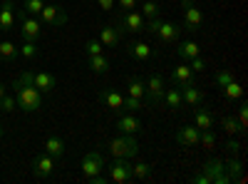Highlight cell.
Masks as SVG:
<instances>
[{"mask_svg":"<svg viewBox=\"0 0 248 184\" xmlns=\"http://www.w3.org/2000/svg\"><path fill=\"white\" fill-rule=\"evenodd\" d=\"M15 100H17V107L23 112H37L40 107H43V95H40V90L35 87L32 83V72L25 70L23 75H20L15 83Z\"/></svg>","mask_w":248,"mask_h":184,"instance_id":"obj_1","label":"cell"},{"mask_svg":"<svg viewBox=\"0 0 248 184\" xmlns=\"http://www.w3.org/2000/svg\"><path fill=\"white\" fill-rule=\"evenodd\" d=\"M109 152L112 157H122V159H134L139 154V142L134 139V134H122L114 137L109 142Z\"/></svg>","mask_w":248,"mask_h":184,"instance_id":"obj_2","label":"cell"},{"mask_svg":"<svg viewBox=\"0 0 248 184\" xmlns=\"http://www.w3.org/2000/svg\"><path fill=\"white\" fill-rule=\"evenodd\" d=\"M181 10H184V25L181 30H186L189 35H196L203 25V13L199 10V5L194 0H181Z\"/></svg>","mask_w":248,"mask_h":184,"instance_id":"obj_3","label":"cell"},{"mask_svg":"<svg viewBox=\"0 0 248 184\" xmlns=\"http://www.w3.org/2000/svg\"><path fill=\"white\" fill-rule=\"evenodd\" d=\"M15 17L20 20V35H23V40H35V43H37V37L43 35V25H40V20L28 15L23 8L15 10Z\"/></svg>","mask_w":248,"mask_h":184,"instance_id":"obj_4","label":"cell"},{"mask_svg":"<svg viewBox=\"0 0 248 184\" xmlns=\"http://www.w3.org/2000/svg\"><path fill=\"white\" fill-rule=\"evenodd\" d=\"M107 169V177L109 182H117V184H129L132 182V159H122V157H114V162Z\"/></svg>","mask_w":248,"mask_h":184,"instance_id":"obj_5","label":"cell"},{"mask_svg":"<svg viewBox=\"0 0 248 184\" xmlns=\"http://www.w3.org/2000/svg\"><path fill=\"white\" fill-rule=\"evenodd\" d=\"M144 23L147 20L141 17V13L139 10H127V13H122L119 15V20H117V30L124 35V33H144Z\"/></svg>","mask_w":248,"mask_h":184,"instance_id":"obj_6","label":"cell"},{"mask_svg":"<svg viewBox=\"0 0 248 184\" xmlns=\"http://www.w3.org/2000/svg\"><path fill=\"white\" fill-rule=\"evenodd\" d=\"M164 77L161 75H156V72H152L149 75V80L144 83V97H147V105L149 107H156L159 102H161V97H164Z\"/></svg>","mask_w":248,"mask_h":184,"instance_id":"obj_7","label":"cell"},{"mask_svg":"<svg viewBox=\"0 0 248 184\" xmlns=\"http://www.w3.org/2000/svg\"><path fill=\"white\" fill-rule=\"evenodd\" d=\"M40 20L50 28H62L67 23V13H65V8H60L55 3H45V8L40 10Z\"/></svg>","mask_w":248,"mask_h":184,"instance_id":"obj_8","label":"cell"},{"mask_svg":"<svg viewBox=\"0 0 248 184\" xmlns=\"http://www.w3.org/2000/svg\"><path fill=\"white\" fill-rule=\"evenodd\" d=\"M105 167H107V162H105V157H102V152H97V150H92V152H87L85 157H82V174H85V179L105 172Z\"/></svg>","mask_w":248,"mask_h":184,"instance_id":"obj_9","label":"cell"},{"mask_svg":"<svg viewBox=\"0 0 248 184\" xmlns=\"http://www.w3.org/2000/svg\"><path fill=\"white\" fill-rule=\"evenodd\" d=\"M52 172H55V157H50L47 152H45V154H37L35 162H32V174H35V179H47Z\"/></svg>","mask_w":248,"mask_h":184,"instance_id":"obj_10","label":"cell"},{"mask_svg":"<svg viewBox=\"0 0 248 184\" xmlns=\"http://www.w3.org/2000/svg\"><path fill=\"white\" fill-rule=\"evenodd\" d=\"M203 177L209 179V184H229L231 179L223 174V165L218 159L214 162H206V167H203Z\"/></svg>","mask_w":248,"mask_h":184,"instance_id":"obj_11","label":"cell"},{"mask_svg":"<svg viewBox=\"0 0 248 184\" xmlns=\"http://www.w3.org/2000/svg\"><path fill=\"white\" fill-rule=\"evenodd\" d=\"M15 28V3L13 0H3L0 3V30L10 33Z\"/></svg>","mask_w":248,"mask_h":184,"instance_id":"obj_12","label":"cell"},{"mask_svg":"<svg viewBox=\"0 0 248 184\" xmlns=\"http://www.w3.org/2000/svg\"><path fill=\"white\" fill-rule=\"evenodd\" d=\"M117 130L122 134H137V132H141V122L132 112H122L119 119H117Z\"/></svg>","mask_w":248,"mask_h":184,"instance_id":"obj_13","label":"cell"},{"mask_svg":"<svg viewBox=\"0 0 248 184\" xmlns=\"http://www.w3.org/2000/svg\"><path fill=\"white\" fill-rule=\"evenodd\" d=\"M156 35H159L161 43L174 45V43H179V37H181V28H179V25H174V23H164V20H161Z\"/></svg>","mask_w":248,"mask_h":184,"instance_id":"obj_14","label":"cell"},{"mask_svg":"<svg viewBox=\"0 0 248 184\" xmlns=\"http://www.w3.org/2000/svg\"><path fill=\"white\" fill-rule=\"evenodd\" d=\"M199 127L194 125V127H179L176 132H174V139L179 142L181 147H194V145H199Z\"/></svg>","mask_w":248,"mask_h":184,"instance_id":"obj_15","label":"cell"},{"mask_svg":"<svg viewBox=\"0 0 248 184\" xmlns=\"http://www.w3.org/2000/svg\"><path fill=\"white\" fill-rule=\"evenodd\" d=\"M32 83H35V87L40 90V95H50V92H55V87H57V80H55V75H50V72H32Z\"/></svg>","mask_w":248,"mask_h":184,"instance_id":"obj_16","label":"cell"},{"mask_svg":"<svg viewBox=\"0 0 248 184\" xmlns=\"http://www.w3.org/2000/svg\"><path fill=\"white\" fill-rule=\"evenodd\" d=\"M179 90H181V100H184L186 107H196V105H201V102H203V92L196 85H191V83L179 87Z\"/></svg>","mask_w":248,"mask_h":184,"instance_id":"obj_17","label":"cell"},{"mask_svg":"<svg viewBox=\"0 0 248 184\" xmlns=\"http://www.w3.org/2000/svg\"><path fill=\"white\" fill-rule=\"evenodd\" d=\"M99 100L105 102V105H107L109 110H114L117 115H122V112H124V110H122V107H124V97H122L117 90H102V92H99Z\"/></svg>","mask_w":248,"mask_h":184,"instance_id":"obj_18","label":"cell"},{"mask_svg":"<svg viewBox=\"0 0 248 184\" xmlns=\"http://www.w3.org/2000/svg\"><path fill=\"white\" fill-rule=\"evenodd\" d=\"M191 77H194L191 67L184 65V63H179V65L171 70V85H174V87H184V85L191 83Z\"/></svg>","mask_w":248,"mask_h":184,"instance_id":"obj_19","label":"cell"},{"mask_svg":"<svg viewBox=\"0 0 248 184\" xmlns=\"http://www.w3.org/2000/svg\"><path fill=\"white\" fill-rule=\"evenodd\" d=\"M119 40H122V33L117 30V25H105V28H99V43L105 45V48H117Z\"/></svg>","mask_w":248,"mask_h":184,"instance_id":"obj_20","label":"cell"},{"mask_svg":"<svg viewBox=\"0 0 248 184\" xmlns=\"http://www.w3.org/2000/svg\"><path fill=\"white\" fill-rule=\"evenodd\" d=\"M87 65H90V70H92V72H97V75H105V72H109V67H112L109 57H107L105 52H99V55H90V57H87Z\"/></svg>","mask_w":248,"mask_h":184,"instance_id":"obj_21","label":"cell"},{"mask_svg":"<svg viewBox=\"0 0 248 184\" xmlns=\"http://www.w3.org/2000/svg\"><path fill=\"white\" fill-rule=\"evenodd\" d=\"M194 125H196L199 130H211V127H214V115L206 110V107L196 105V110H194Z\"/></svg>","mask_w":248,"mask_h":184,"instance_id":"obj_22","label":"cell"},{"mask_svg":"<svg viewBox=\"0 0 248 184\" xmlns=\"http://www.w3.org/2000/svg\"><path fill=\"white\" fill-rule=\"evenodd\" d=\"M45 152L50 154V157H55V159H60L62 154L67 152V147H65V139H60V137H55V134H50L47 139H45Z\"/></svg>","mask_w":248,"mask_h":184,"instance_id":"obj_23","label":"cell"},{"mask_svg":"<svg viewBox=\"0 0 248 184\" xmlns=\"http://www.w3.org/2000/svg\"><path fill=\"white\" fill-rule=\"evenodd\" d=\"M176 55L181 60H191V57H199L201 55V48L194 43V40H186V43H179L176 45Z\"/></svg>","mask_w":248,"mask_h":184,"instance_id":"obj_24","label":"cell"},{"mask_svg":"<svg viewBox=\"0 0 248 184\" xmlns=\"http://www.w3.org/2000/svg\"><path fill=\"white\" fill-rule=\"evenodd\" d=\"M221 127H223V132L229 134V137H236V134H246V130L238 125V119L233 117V115H226V117H221Z\"/></svg>","mask_w":248,"mask_h":184,"instance_id":"obj_25","label":"cell"},{"mask_svg":"<svg viewBox=\"0 0 248 184\" xmlns=\"http://www.w3.org/2000/svg\"><path fill=\"white\" fill-rule=\"evenodd\" d=\"M127 55L134 57V60H141V63H147V60L152 57V48L147 43H134V45L127 48Z\"/></svg>","mask_w":248,"mask_h":184,"instance_id":"obj_26","label":"cell"},{"mask_svg":"<svg viewBox=\"0 0 248 184\" xmlns=\"http://www.w3.org/2000/svg\"><path fill=\"white\" fill-rule=\"evenodd\" d=\"M161 102L167 107H171V110H179V107H184V100H181V90L179 87H171V90H164V97H161Z\"/></svg>","mask_w":248,"mask_h":184,"instance_id":"obj_27","label":"cell"},{"mask_svg":"<svg viewBox=\"0 0 248 184\" xmlns=\"http://www.w3.org/2000/svg\"><path fill=\"white\" fill-rule=\"evenodd\" d=\"M17 55H20V50L10 43V40H3V43H0V60H3V63H15Z\"/></svg>","mask_w":248,"mask_h":184,"instance_id":"obj_28","label":"cell"},{"mask_svg":"<svg viewBox=\"0 0 248 184\" xmlns=\"http://www.w3.org/2000/svg\"><path fill=\"white\" fill-rule=\"evenodd\" d=\"M139 13H141L144 20H154V17H159L161 8H159L156 0H147V3H141V5H139Z\"/></svg>","mask_w":248,"mask_h":184,"instance_id":"obj_29","label":"cell"},{"mask_svg":"<svg viewBox=\"0 0 248 184\" xmlns=\"http://www.w3.org/2000/svg\"><path fill=\"white\" fill-rule=\"evenodd\" d=\"M243 165H241V162L236 159V157H231V162H229V174H226V177H229L231 182H246V177H243V169H241Z\"/></svg>","mask_w":248,"mask_h":184,"instance_id":"obj_30","label":"cell"},{"mask_svg":"<svg viewBox=\"0 0 248 184\" xmlns=\"http://www.w3.org/2000/svg\"><path fill=\"white\" fill-rule=\"evenodd\" d=\"M127 90H129V97L141 100V97H144V80H141V77H129Z\"/></svg>","mask_w":248,"mask_h":184,"instance_id":"obj_31","label":"cell"},{"mask_svg":"<svg viewBox=\"0 0 248 184\" xmlns=\"http://www.w3.org/2000/svg\"><path fill=\"white\" fill-rule=\"evenodd\" d=\"M152 174V167L147 165V162H132V179H149Z\"/></svg>","mask_w":248,"mask_h":184,"instance_id":"obj_32","label":"cell"},{"mask_svg":"<svg viewBox=\"0 0 248 184\" xmlns=\"http://www.w3.org/2000/svg\"><path fill=\"white\" fill-rule=\"evenodd\" d=\"M17 50H20V55H23L25 60H35V57H37V52H40V50H37V43H35V40H25V43L20 45Z\"/></svg>","mask_w":248,"mask_h":184,"instance_id":"obj_33","label":"cell"},{"mask_svg":"<svg viewBox=\"0 0 248 184\" xmlns=\"http://www.w3.org/2000/svg\"><path fill=\"white\" fill-rule=\"evenodd\" d=\"M221 90H223V95L229 97V100H241V97H243V87L236 83V80H231V83H229V85H223Z\"/></svg>","mask_w":248,"mask_h":184,"instance_id":"obj_34","label":"cell"},{"mask_svg":"<svg viewBox=\"0 0 248 184\" xmlns=\"http://www.w3.org/2000/svg\"><path fill=\"white\" fill-rule=\"evenodd\" d=\"M199 145H203V150H214V147H216V134H214V130H201V132H199Z\"/></svg>","mask_w":248,"mask_h":184,"instance_id":"obj_35","label":"cell"},{"mask_svg":"<svg viewBox=\"0 0 248 184\" xmlns=\"http://www.w3.org/2000/svg\"><path fill=\"white\" fill-rule=\"evenodd\" d=\"M43 8H45V0H23V10L28 15H40Z\"/></svg>","mask_w":248,"mask_h":184,"instance_id":"obj_36","label":"cell"},{"mask_svg":"<svg viewBox=\"0 0 248 184\" xmlns=\"http://www.w3.org/2000/svg\"><path fill=\"white\" fill-rule=\"evenodd\" d=\"M124 112H139V110H144V105H141V100H137V97H124V107H122Z\"/></svg>","mask_w":248,"mask_h":184,"instance_id":"obj_37","label":"cell"},{"mask_svg":"<svg viewBox=\"0 0 248 184\" xmlns=\"http://www.w3.org/2000/svg\"><path fill=\"white\" fill-rule=\"evenodd\" d=\"M236 119H238V125H241L243 130L248 127V105H246V100H243V97H241V105H238V117H236Z\"/></svg>","mask_w":248,"mask_h":184,"instance_id":"obj_38","label":"cell"},{"mask_svg":"<svg viewBox=\"0 0 248 184\" xmlns=\"http://www.w3.org/2000/svg\"><path fill=\"white\" fill-rule=\"evenodd\" d=\"M15 105H17V100L13 95H3V97H0V110H3V112H13Z\"/></svg>","mask_w":248,"mask_h":184,"instance_id":"obj_39","label":"cell"},{"mask_svg":"<svg viewBox=\"0 0 248 184\" xmlns=\"http://www.w3.org/2000/svg\"><path fill=\"white\" fill-rule=\"evenodd\" d=\"M102 50H105V45H102L99 40H90V43L85 45V52H87V57H90V55H99Z\"/></svg>","mask_w":248,"mask_h":184,"instance_id":"obj_40","label":"cell"},{"mask_svg":"<svg viewBox=\"0 0 248 184\" xmlns=\"http://www.w3.org/2000/svg\"><path fill=\"white\" fill-rule=\"evenodd\" d=\"M231 80H233V75H231L229 70H218V72H216V85H218V87H223V85H229Z\"/></svg>","mask_w":248,"mask_h":184,"instance_id":"obj_41","label":"cell"},{"mask_svg":"<svg viewBox=\"0 0 248 184\" xmlns=\"http://www.w3.org/2000/svg\"><path fill=\"white\" fill-rule=\"evenodd\" d=\"M117 3H119L122 13H127V10H134V8H139V0H117Z\"/></svg>","mask_w":248,"mask_h":184,"instance_id":"obj_42","label":"cell"},{"mask_svg":"<svg viewBox=\"0 0 248 184\" xmlns=\"http://www.w3.org/2000/svg\"><path fill=\"white\" fill-rule=\"evenodd\" d=\"M189 67H191V72H203L206 70V63H203L201 57H191V65Z\"/></svg>","mask_w":248,"mask_h":184,"instance_id":"obj_43","label":"cell"},{"mask_svg":"<svg viewBox=\"0 0 248 184\" xmlns=\"http://www.w3.org/2000/svg\"><path fill=\"white\" fill-rule=\"evenodd\" d=\"M226 150H229V154H231V157H236V154L241 152V145H238V142H236V139L231 137L229 142H226Z\"/></svg>","mask_w":248,"mask_h":184,"instance_id":"obj_44","label":"cell"},{"mask_svg":"<svg viewBox=\"0 0 248 184\" xmlns=\"http://www.w3.org/2000/svg\"><path fill=\"white\" fill-rule=\"evenodd\" d=\"M87 182H90V184H107V182H109V177L99 172V174H94V177H87Z\"/></svg>","mask_w":248,"mask_h":184,"instance_id":"obj_45","label":"cell"},{"mask_svg":"<svg viewBox=\"0 0 248 184\" xmlns=\"http://www.w3.org/2000/svg\"><path fill=\"white\" fill-rule=\"evenodd\" d=\"M97 5H99L102 10H112V8H114V0H97Z\"/></svg>","mask_w":248,"mask_h":184,"instance_id":"obj_46","label":"cell"},{"mask_svg":"<svg viewBox=\"0 0 248 184\" xmlns=\"http://www.w3.org/2000/svg\"><path fill=\"white\" fill-rule=\"evenodd\" d=\"M3 95H8V87H5L3 83H0V97H3Z\"/></svg>","mask_w":248,"mask_h":184,"instance_id":"obj_47","label":"cell"},{"mask_svg":"<svg viewBox=\"0 0 248 184\" xmlns=\"http://www.w3.org/2000/svg\"><path fill=\"white\" fill-rule=\"evenodd\" d=\"M3 132H5V127H3V122H0V137H3Z\"/></svg>","mask_w":248,"mask_h":184,"instance_id":"obj_48","label":"cell"},{"mask_svg":"<svg viewBox=\"0 0 248 184\" xmlns=\"http://www.w3.org/2000/svg\"><path fill=\"white\" fill-rule=\"evenodd\" d=\"M156 3H159V0H156Z\"/></svg>","mask_w":248,"mask_h":184,"instance_id":"obj_49","label":"cell"}]
</instances>
